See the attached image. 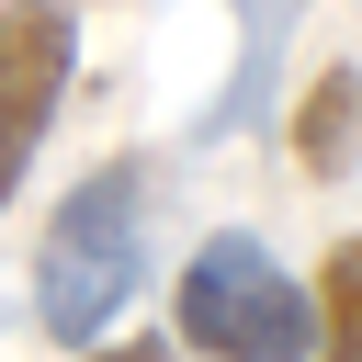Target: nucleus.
Segmentation results:
<instances>
[{
  "mask_svg": "<svg viewBox=\"0 0 362 362\" xmlns=\"http://www.w3.org/2000/svg\"><path fill=\"white\" fill-rule=\"evenodd\" d=\"M136 272H147V170H136V158H102V170L45 215L34 328H45L57 351H102V328L136 305Z\"/></svg>",
  "mask_w": 362,
  "mask_h": 362,
  "instance_id": "f257e3e1",
  "label": "nucleus"
},
{
  "mask_svg": "<svg viewBox=\"0 0 362 362\" xmlns=\"http://www.w3.org/2000/svg\"><path fill=\"white\" fill-rule=\"evenodd\" d=\"M170 328H181V351H204V362H305V283H294L249 226H226V238H204V249L181 260Z\"/></svg>",
  "mask_w": 362,
  "mask_h": 362,
  "instance_id": "f03ea898",
  "label": "nucleus"
},
{
  "mask_svg": "<svg viewBox=\"0 0 362 362\" xmlns=\"http://www.w3.org/2000/svg\"><path fill=\"white\" fill-rule=\"evenodd\" d=\"M79 79V11L68 0H0V215L23 204V170Z\"/></svg>",
  "mask_w": 362,
  "mask_h": 362,
  "instance_id": "7ed1b4c3",
  "label": "nucleus"
},
{
  "mask_svg": "<svg viewBox=\"0 0 362 362\" xmlns=\"http://www.w3.org/2000/svg\"><path fill=\"white\" fill-rule=\"evenodd\" d=\"M305 351L317 362H362V238H339L317 260V294H305Z\"/></svg>",
  "mask_w": 362,
  "mask_h": 362,
  "instance_id": "20e7f679",
  "label": "nucleus"
},
{
  "mask_svg": "<svg viewBox=\"0 0 362 362\" xmlns=\"http://www.w3.org/2000/svg\"><path fill=\"white\" fill-rule=\"evenodd\" d=\"M351 102H362V90H351V57H328L317 90L294 102V158H305L317 181H351Z\"/></svg>",
  "mask_w": 362,
  "mask_h": 362,
  "instance_id": "39448f33",
  "label": "nucleus"
},
{
  "mask_svg": "<svg viewBox=\"0 0 362 362\" xmlns=\"http://www.w3.org/2000/svg\"><path fill=\"white\" fill-rule=\"evenodd\" d=\"M79 362H181L170 339H113V351H79Z\"/></svg>",
  "mask_w": 362,
  "mask_h": 362,
  "instance_id": "423d86ee",
  "label": "nucleus"
}]
</instances>
